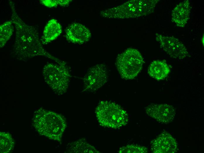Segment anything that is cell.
Listing matches in <instances>:
<instances>
[{
  "label": "cell",
  "mask_w": 204,
  "mask_h": 153,
  "mask_svg": "<svg viewBox=\"0 0 204 153\" xmlns=\"http://www.w3.org/2000/svg\"><path fill=\"white\" fill-rule=\"evenodd\" d=\"M95 113L100 124L104 127L118 129L126 125L129 121L127 112L119 105L110 101L100 102Z\"/></svg>",
  "instance_id": "cell-4"
},
{
  "label": "cell",
  "mask_w": 204,
  "mask_h": 153,
  "mask_svg": "<svg viewBox=\"0 0 204 153\" xmlns=\"http://www.w3.org/2000/svg\"><path fill=\"white\" fill-rule=\"evenodd\" d=\"M108 79L106 68L104 64H98L91 68L83 79L84 91L93 92L103 86Z\"/></svg>",
  "instance_id": "cell-8"
},
{
  "label": "cell",
  "mask_w": 204,
  "mask_h": 153,
  "mask_svg": "<svg viewBox=\"0 0 204 153\" xmlns=\"http://www.w3.org/2000/svg\"><path fill=\"white\" fill-rule=\"evenodd\" d=\"M191 10L189 0H186L180 3L172 11V21L178 27H184L190 18Z\"/></svg>",
  "instance_id": "cell-12"
},
{
  "label": "cell",
  "mask_w": 204,
  "mask_h": 153,
  "mask_svg": "<svg viewBox=\"0 0 204 153\" xmlns=\"http://www.w3.org/2000/svg\"><path fill=\"white\" fill-rule=\"evenodd\" d=\"M11 20L5 22L0 26V47H3L12 36L13 27Z\"/></svg>",
  "instance_id": "cell-16"
},
{
  "label": "cell",
  "mask_w": 204,
  "mask_h": 153,
  "mask_svg": "<svg viewBox=\"0 0 204 153\" xmlns=\"http://www.w3.org/2000/svg\"><path fill=\"white\" fill-rule=\"evenodd\" d=\"M9 1L11 20L16 28L13 52L16 58L25 61L36 56H42L53 60L59 64L65 65V62L52 56L44 49L36 28L27 24L21 19L16 12L14 2Z\"/></svg>",
  "instance_id": "cell-1"
},
{
  "label": "cell",
  "mask_w": 204,
  "mask_h": 153,
  "mask_svg": "<svg viewBox=\"0 0 204 153\" xmlns=\"http://www.w3.org/2000/svg\"><path fill=\"white\" fill-rule=\"evenodd\" d=\"M145 111L149 116L166 124L173 120L176 114L175 108L166 104H150L146 107Z\"/></svg>",
  "instance_id": "cell-9"
},
{
  "label": "cell",
  "mask_w": 204,
  "mask_h": 153,
  "mask_svg": "<svg viewBox=\"0 0 204 153\" xmlns=\"http://www.w3.org/2000/svg\"><path fill=\"white\" fill-rule=\"evenodd\" d=\"M155 37L161 48L170 57L183 59L189 55L186 48L178 39L158 33Z\"/></svg>",
  "instance_id": "cell-7"
},
{
  "label": "cell",
  "mask_w": 204,
  "mask_h": 153,
  "mask_svg": "<svg viewBox=\"0 0 204 153\" xmlns=\"http://www.w3.org/2000/svg\"><path fill=\"white\" fill-rule=\"evenodd\" d=\"M151 148L155 153H174L178 149L176 140L167 132L162 133L152 140Z\"/></svg>",
  "instance_id": "cell-10"
},
{
  "label": "cell",
  "mask_w": 204,
  "mask_h": 153,
  "mask_svg": "<svg viewBox=\"0 0 204 153\" xmlns=\"http://www.w3.org/2000/svg\"><path fill=\"white\" fill-rule=\"evenodd\" d=\"M160 0H132L102 11L101 16L109 19H125L140 18L153 12Z\"/></svg>",
  "instance_id": "cell-3"
},
{
  "label": "cell",
  "mask_w": 204,
  "mask_h": 153,
  "mask_svg": "<svg viewBox=\"0 0 204 153\" xmlns=\"http://www.w3.org/2000/svg\"><path fill=\"white\" fill-rule=\"evenodd\" d=\"M148 152L147 148L144 146L135 144H128L120 149V153H146Z\"/></svg>",
  "instance_id": "cell-18"
},
{
  "label": "cell",
  "mask_w": 204,
  "mask_h": 153,
  "mask_svg": "<svg viewBox=\"0 0 204 153\" xmlns=\"http://www.w3.org/2000/svg\"><path fill=\"white\" fill-rule=\"evenodd\" d=\"M69 153H98L100 152L84 139H81L69 144L67 147Z\"/></svg>",
  "instance_id": "cell-15"
},
{
  "label": "cell",
  "mask_w": 204,
  "mask_h": 153,
  "mask_svg": "<svg viewBox=\"0 0 204 153\" xmlns=\"http://www.w3.org/2000/svg\"><path fill=\"white\" fill-rule=\"evenodd\" d=\"M59 5L62 6H67L71 1L72 0H58Z\"/></svg>",
  "instance_id": "cell-20"
},
{
  "label": "cell",
  "mask_w": 204,
  "mask_h": 153,
  "mask_svg": "<svg viewBox=\"0 0 204 153\" xmlns=\"http://www.w3.org/2000/svg\"><path fill=\"white\" fill-rule=\"evenodd\" d=\"M0 151L1 153H8L13 149L14 142L11 135L8 133L0 132Z\"/></svg>",
  "instance_id": "cell-17"
},
{
  "label": "cell",
  "mask_w": 204,
  "mask_h": 153,
  "mask_svg": "<svg viewBox=\"0 0 204 153\" xmlns=\"http://www.w3.org/2000/svg\"><path fill=\"white\" fill-rule=\"evenodd\" d=\"M201 41L202 42V43L203 44V45L204 44V35H203V36H202V37L201 39Z\"/></svg>",
  "instance_id": "cell-21"
},
{
  "label": "cell",
  "mask_w": 204,
  "mask_h": 153,
  "mask_svg": "<svg viewBox=\"0 0 204 153\" xmlns=\"http://www.w3.org/2000/svg\"><path fill=\"white\" fill-rule=\"evenodd\" d=\"M65 36L67 39L71 42L83 44L89 41L91 33L89 29L84 25L75 23L67 28Z\"/></svg>",
  "instance_id": "cell-11"
},
{
  "label": "cell",
  "mask_w": 204,
  "mask_h": 153,
  "mask_svg": "<svg viewBox=\"0 0 204 153\" xmlns=\"http://www.w3.org/2000/svg\"><path fill=\"white\" fill-rule=\"evenodd\" d=\"M170 72V69L168 64L165 62L159 60L152 61L148 69L149 75L158 81L164 79Z\"/></svg>",
  "instance_id": "cell-14"
},
{
  "label": "cell",
  "mask_w": 204,
  "mask_h": 153,
  "mask_svg": "<svg viewBox=\"0 0 204 153\" xmlns=\"http://www.w3.org/2000/svg\"><path fill=\"white\" fill-rule=\"evenodd\" d=\"M33 125L40 135L58 142L61 141L67 127L63 116L42 108L35 112Z\"/></svg>",
  "instance_id": "cell-2"
},
{
  "label": "cell",
  "mask_w": 204,
  "mask_h": 153,
  "mask_svg": "<svg viewBox=\"0 0 204 153\" xmlns=\"http://www.w3.org/2000/svg\"><path fill=\"white\" fill-rule=\"evenodd\" d=\"M40 2L43 5L50 8L56 7L59 5L58 0H40Z\"/></svg>",
  "instance_id": "cell-19"
},
{
  "label": "cell",
  "mask_w": 204,
  "mask_h": 153,
  "mask_svg": "<svg viewBox=\"0 0 204 153\" xmlns=\"http://www.w3.org/2000/svg\"><path fill=\"white\" fill-rule=\"evenodd\" d=\"M144 59L137 49L129 48L117 56L116 63L121 76L126 79L135 77L142 69Z\"/></svg>",
  "instance_id": "cell-6"
},
{
  "label": "cell",
  "mask_w": 204,
  "mask_h": 153,
  "mask_svg": "<svg viewBox=\"0 0 204 153\" xmlns=\"http://www.w3.org/2000/svg\"><path fill=\"white\" fill-rule=\"evenodd\" d=\"M42 75L45 82L55 93L62 95L67 92L70 75L66 65L47 63L43 69Z\"/></svg>",
  "instance_id": "cell-5"
},
{
  "label": "cell",
  "mask_w": 204,
  "mask_h": 153,
  "mask_svg": "<svg viewBox=\"0 0 204 153\" xmlns=\"http://www.w3.org/2000/svg\"><path fill=\"white\" fill-rule=\"evenodd\" d=\"M62 31V27L56 20H50L45 27L40 39L42 44H46L55 40Z\"/></svg>",
  "instance_id": "cell-13"
}]
</instances>
